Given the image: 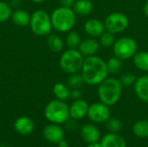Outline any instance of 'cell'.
<instances>
[{
  "instance_id": "cell-23",
  "label": "cell",
  "mask_w": 148,
  "mask_h": 147,
  "mask_svg": "<svg viewBox=\"0 0 148 147\" xmlns=\"http://www.w3.org/2000/svg\"><path fill=\"white\" fill-rule=\"evenodd\" d=\"M133 132L139 138H148V120H141L137 121L133 126Z\"/></svg>"
},
{
  "instance_id": "cell-6",
  "label": "cell",
  "mask_w": 148,
  "mask_h": 147,
  "mask_svg": "<svg viewBox=\"0 0 148 147\" xmlns=\"http://www.w3.org/2000/svg\"><path fill=\"white\" fill-rule=\"evenodd\" d=\"M29 26L32 32L36 36L49 35L52 29L51 18L46 11L36 10L30 16Z\"/></svg>"
},
{
  "instance_id": "cell-3",
  "label": "cell",
  "mask_w": 148,
  "mask_h": 147,
  "mask_svg": "<svg viewBox=\"0 0 148 147\" xmlns=\"http://www.w3.org/2000/svg\"><path fill=\"white\" fill-rule=\"evenodd\" d=\"M52 27L62 33L70 31L76 22V15L74 10L69 7L56 8L50 16Z\"/></svg>"
},
{
  "instance_id": "cell-16",
  "label": "cell",
  "mask_w": 148,
  "mask_h": 147,
  "mask_svg": "<svg viewBox=\"0 0 148 147\" xmlns=\"http://www.w3.org/2000/svg\"><path fill=\"white\" fill-rule=\"evenodd\" d=\"M101 145L102 147H127L125 139L114 133L105 135L101 139Z\"/></svg>"
},
{
  "instance_id": "cell-29",
  "label": "cell",
  "mask_w": 148,
  "mask_h": 147,
  "mask_svg": "<svg viewBox=\"0 0 148 147\" xmlns=\"http://www.w3.org/2000/svg\"><path fill=\"white\" fill-rule=\"evenodd\" d=\"M107 127L111 133H118L121 130L122 124L121 121L117 118H109L107 120Z\"/></svg>"
},
{
  "instance_id": "cell-24",
  "label": "cell",
  "mask_w": 148,
  "mask_h": 147,
  "mask_svg": "<svg viewBox=\"0 0 148 147\" xmlns=\"http://www.w3.org/2000/svg\"><path fill=\"white\" fill-rule=\"evenodd\" d=\"M83 83H85L84 79H83L82 74L80 75L78 73L71 74L70 76L67 80L68 87L72 89H79L80 88L82 87Z\"/></svg>"
},
{
  "instance_id": "cell-18",
  "label": "cell",
  "mask_w": 148,
  "mask_h": 147,
  "mask_svg": "<svg viewBox=\"0 0 148 147\" xmlns=\"http://www.w3.org/2000/svg\"><path fill=\"white\" fill-rule=\"evenodd\" d=\"M12 22L20 27H24L29 24L30 21V16L29 14L23 10H16L11 14Z\"/></svg>"
},
{
  "instance_id": "cell-28",
  "label": "cell",
  "mask_w": 148,
  "mask_h": 147,
  "mask_svg": "<svg viewBox=\"0 0 148 147\" xmlns=\"http://www.w3.org/2000/svg\"><path fill=\"white\" fill-rule=\"evenodd\" d=\"M12 11L10 6L5 2L0 1V23H3L11 16Z\"/></svg>"
},
{
  "instance_id": "cell-35",
  "label": "cell",
  "mask_w": 148,
  "mask_h": 147,
  "mask_svg": "<svg viewBox=\"0 0 148 147\" xmlns=\"http://www.w3.org/2000/svg\"><path fill=\"white\" fill-rule=\"evenodd\" d=\"M88 147H102L101 143H98V142H95V143H91L88 145Z\"/></svg>"
},
{
  "instance_id": "cell-26",
  "label": "cell",
  "mask_w": 148,
  "mask_h": 147,
  "mask_svg": "<svg viewBox=\"0 0 148 147\" xmlns=\"http://www.w3.org/2000/svg\"><path fill=\"white\" fill-rule=\"evenodd\" d=\"M81 43V39L79 34L75 31H70L66 36V44L69 49H77Z\"/></svg>"
},
{
  "instance_id": "cell-14",
  "label": "cell",
  "mask_w": 148,
  "mask_h": 147,
  "mask_svg": "<svg viewBox=\"0 0 148 147\" xmlns=\"http://www.w3.org/2000/svg\"><path fill=\"white\" fill-rule=\"evenodd\" d=\"M81 135L82 139L88 144L98 142L100 139V132L98 128L92 124H87L83 126L81 130Z\"/></svg>"
},
{
  "instance_id": "cell-32",
  "label": "cell",
  "mask_w": 148,
  "mask_h": 147,
  "mask_svg": "<svg viewBox=\"0 0 148 147\" xmlns=\"http://www.w3.org/2000/svg\"><path fill=\"white\" fill-rule=\"evenodd\" d=\"M70 96L73 99H80V97L82 96V92L79 89H73L72 92H70Z\"/></svg>"
},
{
  "instance_id": "cell-15",
  "label": "cell",
  "mask_w": 148,
  "mask_h": 147,
  "mask_svg": "<svg viewBox=\"0 0 148 147\" xmlns=\"http://www.w3.org/2000/svg\"><path fill=\"white\" fill-rule=\"evenodd\" d=\"M16 131L21 135H29L34 130V123L28 117L18 118L14 124Z\"/></svg>"
},
{
  "instance_id": "cell-12",
  "label": "cell",
  "mask_w": 148,
  "mask_h": 147,
  "mask_svg": "<svg viewBox=\"0 0 148 147\" xmlns=\"http://www.w3.org/2000/svg\"><path fill=\"white\" fill-rule=\"evenodd\" d=\"M104 29H105L104 23L95 18L88 19L84 24L85 32L92 37L101 36V34L104 32Z\"/></svg>"
},
{
  "instance_id": "cell-7",
  "label": "cell",
  "mask_w": 148,
  "mask_h": 147,
  "mask_svg": "<svg viewBox=\"0 0 148 147\" xmlns=\"http://www.w3.org/2000/svg\"><path fill=\"white\" fill-rule=\"evenodd\" d=\"M137 43L131 37H121L115 41L114 44V55L121 60L133 57L137 52Z\"/></svg>"
},
{
  "instance_id": "cell-37",
  "label": "cell",
  "mask_w": 148,
  "mask_h": 147,
  "mask_svg": "<svg viewBox=\"0 0 148 147\" xmlns=\"http://www.w3.org/2000/svg\"><path fill=\"white\" fill-rule=\"evenodd\" d=\"M4 1H6V0H4Z\"/></svg>"
},
{
  "instance_id": "cell-31",
  "label": "cell",
  "mask_w": 148,
  "mask_h": 147,
  "mask_svg": "<svg viewBox=\"0 0 148 147\" xmlns=\"http://www.w3.org/2000/svg\"><path fill=\"white\" fill-rule=\"evenodd\" d=\"M60 2H61L62 6L71 8L72 6H74V4L75 3V0H60Z\"/></svg>"
},
{
  "instance_id": "cell-4",
  "label": "cell",
  "mask_w": 148,
  "mask_h": 147,
  "mask_svg": "<svg viewBox=\"0 0 148 147\" xmlns=\"http://www.w3.org/2000/svg\"><path fill=\"white\" fill-rule=\"evenodd\" d=\"M44 115L48 120L54 124H62L69 118V107L61 100L51 101L45 107Z\"/></svg>"
},
{
  "instance_id": "cell-2",
  "label": "cell",
  "mask_w": 148,
  "mask_h": 147,
  "mask_svg": "<svg viewBox=\"0 0 148 147\" xmlns=\"http://www.w3.org/2000/svg\"><path fill=\"white\" fill-rule=\"evenodd\" d=\"M121 91L122 86L118 79L107 77L99 84L98 96L102 103L109 107L118 102L121 95Z\"/></svg>"
},
{
  "instance_id": "cell-30",
  "label": "cell",
  "mask_w": 148,
  "mask_h": 147,
  "mask_svg": "<svg viewBox=\"0 0 148 147\" xmlns=\"http://www.w3.org/2000/svg\"><path fill=\"white\" fill-rule=\"evenodd\" d=\"M136 80H137V78L134 74L127 73V74L122 75L119 81L122 87H131L132 85H134L135 83Z\"/></svg>"
},
{
  "instance_id": "cell-20",
  "label": "cell",
  "mask_w": 148,
  "mask_h": 147,
  "mask_svg": "<svg viewBox=\"0 0 148 147\" xmlns=\"http://www.w3.org/2000/svg\"><path fill=\"white\" fill-rule=\"evenodd\" d=\"M134 63L135 67L142 71L148 72V52L141 51L134 55Z\"/></svg>"
},
{
  "instance_id": "cell-13",
  "label": "cell",
  "mask_w": 148,
  "mask_h": 147,
  "mask_svg": "<svg viewBox=\"0 0 148 147\" xmlns=\"http://www.w3.org/2000/svg\"><path fill=\"white\" fill-rule=\"evenodd\" d=\"M134 91L138 98L148 103V75L139 77L134 83Z\"/></svg>"
},
{
  "instance_id": "cell-9",
  "label": "cell",
  "mask_w": 148,
  "mask_h": 147,
  "mask_svg": "<svg viewBox=\"0 0 148 147\" xmlns=\"http://www.w3.org/2000/svg\"><path fill=\"white\" fill-rule=\"evenodd\" d=\"M88 115L89 119L96 123L107 122L110 118V109L108 105L101 102H96L88 107Z\"/></svg>"
},
{
  "instance_id": "cell-8",
  "label": "cell",
  "mask_w": 148,
  "mask_h": 147,
  "mask_svg": "<svg viewBox=\"0 0 148 147\" xmlns=\"http://www.w3.org/2000/svg\"><path fill=\"white\" fill-rule=\"evenodd\" d=\"M128 23L129 20L127 16L121 12L109 14L104 21L105 29L113 34H118L124 31L127 28Z\"/></svg>"
},
{
  "instance_id": "cell-25",
  "label": "cell",
  "mask_w": 148,
  "mask_h": 147,
  "mask_svg": "<svg viewBox=\"0 0 148 147\" xmlns=\"http://www.w3.org/2000/svg\"><path fill=\"white\" fill-rule=\"evenodd\" d=\"M121 67H122L121 60L116 56H113V57L109 58L108 61L107 62L108 71V73H110L112 75L118 74L120 72Z\"/></svg>"
},
{
  "instance_id": "cell-36",
  "label": "cell",
  "mask_w": 148,
  "mask_h": 147,
  "mask_svg": "<svg viewBox=\"0 0 148 147\" xmlns=\"http://www.w3.org/2000/svg\"><path fill=\"white\" fill-rule=\"evenodd\" d=\"M32 2H34V3H42V2H43L44 0H31Z\"/></svg>"
},
{
  "instance_id": "cell-34",
  "label": "cell",
  "mask_w": 148,
  "mask_h": 147,
  "mask_svg": "<svg viewBox=\"0 0 148 147\" xmlns=\"http://www.w3.org/2000/svg\"><path fill=\"white\" fill-rule=\"evenodd\" d=\"M143 10H144V14L148 17V0L146 2V3H145V5H144Z\"/></svg>"
},
{
  "instance_id": "cell-33",
  "label": "cell",
  "mask_w": 148,
  "mask_h": 147,
  "mask_svg": "<svg viewBox=\"0 0 148 147\" xmlns=\"http://www.w3.org/2000/svg\"><path fill=\"white\" fill-rule=\"evenodd\" d=\"M58 146L59 147H69V144H68V142H67L66 140L62 139V140H61V141L58 143Z\"/></svg>"
},
{
  "instance_id": "cell-22",
  "label": "cell",
  "mask_w": 148,
  "mask_h": 147,
  "mask_svg": "<svg viewBox=\"0 0 148 147\" xmlns=\"http://www.w3.org/2000/svg\"><path fill=\"white\" fill-rule=\"evenodd\" d=\"M53 93L58 100L66 101L70 97V91L68 86L58 82L53 87Z\"/></svg>"
},
{
  "instance_id": "cell-21",
  "label": "cell",
  "mask_w": 148,
  "mask_h": 147,
  "mask_svg": "<svg viewBox=\"0 0 148 147\" xmlns=\"http://www.w3.org/2000/svg\"><path fill=\"white\" fill-rule=\"evenodd\" d=\"M47 45L52 52L59 53L62 50L64 44L62 39L59 36L52 34L49 35L47 39Z\"/></svg>"
},
{
  "instance_id": "cell-27",
  "label": "cell",
  "mask_w": 148,
  "mask_h": 147,
  "mask_svg": "<svg viewBox=\"0 0 148 147\" xmlns=\"http://www.w3.org/2000/svg\"><path fill=\"white\" fill-rule=\"evenodd\" d=\"M115 42V37H114V34L111 33V32H103L101 34V36H100V43L101 46H103L104 48H109L114 46Z\"/></svg>"
},
{
  "instance_id": "cell-10",
  "label": "cell",
  "mask_w": 148,
  "mask_h": 147,
  "mask_svg": "<svg viewBox=\"0 0 148 147\" xmlns=\"http://www.w3.org/2000/svg\"><path fill=\"white\" fill-rule=\"evenodd\" d=\"M43 136L49 142L53 144H58L61 140L63 139L64 132L62 128L57 124H51L44 128Z\"/></svg>"
},
{
  "instance_id": "cell-11",
  "label": "cell",
  "mask_w": 148,
  "mask_h": 147,
  "mask_svg": "<svg viewBox=\"0 0 148 147\" xmlns=\"http://www.w3.org/2000/svg\"><path fill=\"white\" fill-rule=\"evenodd\" d=\"M88 105L86 101L82 99L75 100L69 107V115L74 120H81L88 114Z\"/></svg>"
},
{
  "instance_id": "cell-5",
  "label": "cell",
  "mask_w": 148,
  "mask_h": 147,
  "mask_svg": "<svg viewBox=\"0 0 148 147\" xmlns=\"http://www.w3.org/2000/svg\"><path fill=\"white\" fill-rule=\"evenodd\" d=\"M84 58L82 54L76 49H69L63 52L60 58V68L67 74H75L82 70Z\"/></svg>"
},
{
  "instance_id": "cell-1",
  "label": "cell",
  "mask_w": 148,
  "mask_h": 147,
  "mask_svg": "<svg viewBox=\"0 0 148 147\" xmlns=\"http://www.w3.org/2000/svg\"><path fill=\"white\" fill-rule=\"evenodd\" d=\"M108 75L107 62L103 59L96 55L87 56L84 59L82 75L86 84L89 86L99 85L108 77Z\"/></svg>"
},
{
  "instance_id": "cell-17",
  "label": "cell",
  "mask_w": 148,
  "mask_h": 147,
  "mask_svg": "<svg viewBox=\"0 0 148 147\" xmlns=\"http://www.w3.org/2000/svg\"><path fill=\"white\" fill-rule=\"evenodd\" d=\"M78 50L85 56L95 55L99 49V43L95 39H85L81 42Z\"/></svg>"
},
{
  "instance_id": "cell-19",
  "label": "cell",
  "mask_w": 148,
  "mask_h": 147,
  "mask_svg": "<svg viewBox=\"0 0 148 147\" xmlns=\"http://www.w3.org/2000/svg\"><path fill=\"white\" fill-rule=\"evenodd\" d=\"M93 10V3L90 0H77L74 4V11L80 16H87Z\"/></svg>"
}]
</instances>
